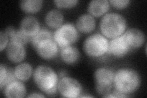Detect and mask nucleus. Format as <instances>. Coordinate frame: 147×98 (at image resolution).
<instances>
[{
	"label": "nucleus",
	"mask_w": 147,
	"mask_h": 98,
	"mask_svg": "<svg viewBox=\"0 0 147 98\" xmlns=\"http://www.w3.org/2000/svg\"><path fill=\"white\" fill-rule=\"evenodd\" d=\"M31 41L36 52L44 59H51L57 55L59 46L54 40L53 34L47 28L40 29Z\"/></svg>",
	"instance_id": "obj_1"
},
{
	"label": "nucleus",
	"mask_w": 147,
	"mask_h": 98,
	"mask_svg": "<svg viewBox=\"0 0 147 98\" xmlns=\"http://www.w3.org/2000/svg\"><path fill=\"white\" fill-rule=\"evenodd\" d=\"M140 82L139 74L134 69L122 68L115 72L113 80L115 90L127 96L139 88Z\"/></svg>",
	"instance_id": "obj_2"
},
{
	"label": "nucleus",
	"mask_w": 147,
	"mask_h": 98,
	"mask_svg": "<svg viewBox=\"0 0 147 98\" xmlns=\"http://www.w3.org/2000/svg\"><path fill=\"white\" fill-rule=\"evenodd\" d=\"M33 78L37 87L46 95L53 96L57 93L58 76L51 68L44 65L38 66L33 72Z\"/></svg>",
	"instance_id": "obj_3"
},
{
	"label": "nucleus",
	"mask_w": 147,
	"mask_h": 98,
	"mask_svg": "<svg viewBox=\"0 0 147 98\" xmlns=\"http://www.w3.org/2000/svg\"><path fill=\"white\" fill-rule=\"evenodd\" d=\"M99 28L101 34L107 38L113 39L126 31V22L122 16L115 12L106 14L101 18Z\"/></svg>",
	"instance_id": "obj_4"
},
{
	"label": "nucleus",
	"mask_w": 147,
	"mask_h": 98,
	"mask_svg": "<svg viewBox=\"0 0 147 98\" xmlns=\"http://www.w3.org/2000/svg\"><path fill=\"white\" fill-rule=\"evenodd\" d=\"M109 43L106 37L100 33L89 36L84 43L85 52L91 57L99 58L108 53Z\"/></svg>",
	"instance_id": "obj_5"
},
{
	"label": "nucleus",
	"mask_w": 147,
	"mask_h": 98,
	"mask_svg": "<svg viewBox=\"0 0 147 98\" xmlns=\"http://www.w3.org/2000/svg\"><path fill=\"white\" fill-rule=\"evenodd\" d=\"M53 38L59 47L63 48L74 44L79 39V34L75 25L71 23H66L55 31Z\"/></svg>",
	"instance_id": "obj_6"
},
{
	"label": "nucleus",
	"mask_w": 147,
	"mask_h": 98,
	"mask_svg": "<svg viewBox=\"0 0 147 98\" xmlns=\"http://www.w3.org/2000/svg\"><path fill=\"white\" fill-rule=\"evenodd\" d=\"M115 72L108 68H98L94 72L96 91L103 96L110 93L113 86Z\"/></svg>",
	"instance_id": "obj_7"
},
{
	"label": "nucleus",
	"mask_w": 147,
	"mask_h": 98,
	"mask_svg": "<svg viewBox=\"0 0 147 98\" xmlns=\"http://www.w3.org/2000/svg\"><path fill=\"white\" fill-rule=\"evenodd\" d=\"M58 90L63 97L74 98L80 96L82 88L76 79L64 76L59 80Z\"/></svg>",
	"instance_id": "obj_8"
},
{
	"label": "nucleus",
	"mask_w": 147,
	"mask_h": 98,
	"mask_svg": "<svg viewBox=\"0 0 147 98\" xmlns=\"http://www.w3.org/2000/svg\"><path fill=\"white\" fill-rule=\"evenodd\" d=\"M131 50L124 38L123 35L112 39L109 41L108 53L115 57L121 58Z\"/></svg>",
	"instance_id": "obj_9"
},
{
	"label": "nucleus",
	"mask_w": 147,
	"mask_h": 98,
	"mask_svg": "<svg viewBox=\"0 0 147 98\" xmlns=\"http://www.w3.org/2000/svg\"><path fill=\"white\" fill-rule=\"evenodd\" d=\"M6 55L11 62L20 63L26 57L25 45L10 41L6 47Z\"/></svg>",
	"instance_id": "obj_10"
},
{
	"label": "nucleus",
	"mask_w": 147,
	"mask_h": 98,
	"mask_svg": "<svg viewBox=\"0 0 147 98\" xmlns=\"http://www.w3.org/2000/svg\"><path fill=\"white\" fill-rule=\"evenodd\" d=\"M20 31L30 39L40 30V25L38 19L34 16H26L20 22Z\"/></svg>",
	"instance_id": "obj_11"
},
{
	"label": "nucleus",
	"mask_w": 147,
	"mask_h": 98,
	"mask_svg": "<svg viewBox=\"0 0 147 98\" xmlns=\"http://www.w3.org/2000/svg\"><path fill=\"white\" fill-rule=\"evenodd\" d=\"M123 35L131 49L140 47L145 42L144 32L137 28L129 29Z\"/></svg>",
	"instance_id": "obj_12"
},
{
	"label": "nucleus",
	"mask_w": 147,
	"mask_h": 98,
	"mask_svg": "<svg viewBox=\"0 0 147 98\" xmlns=\"http://www.w3.org/2000/svg\"><path fill=\"white\" fill-rule=\"evenodd\" d=\"M4 93L7 97H24L26 94L25 85L19 80H15L4 87Z\"/></svg>",
	"instance_id": "obj_13"
},
{
	"label": "nucleus",
	"mask_w": 147,
	"mask_h": 98,
	"mask_svg": "<svg viewBox=\"0 0 147 98\" xmlns=\"http://www.w3.org/2000/svg\"><path fill=\"white\" fill-rule=\"evenodd\" d=\"M96 27V20L90 14H83L77 20L76 28L82 32L89 33L93 31Z\"/></svg>",
	"instance_id": "obj_14"
},
{
	"label": "nucleus",
	"mask_w": 147,
	"mask_h": 98,
	"mask_svg": "<svg viewBox=\"0 0 147 98\" xmlns=\"http://www.w3.org/2000/svg\"><path fill=\"white\" fill-rule=\"evenodd\" d=\"M110 8V3L107 0H93L88 7V11L93 17L102 16Z\"/></svg>",
	"instance_id": "obj_15"
},
{
	"label": "nucleus",
	"mask_w": 147,
	"mask_h": 98,
	"mask_svg": "<svg viewBox=\"0 0 147 98\" xmlns=\"http://www.w3.org/2000/svg\"><path fill=\"white\" fill-rule=\"evenodd\" d=\"M60 57L64 63L67 64L76 63L80 57V52L75 47L72 45L61 48Z\"/></svg>",
	"instance_id": "obj_16"
},
{
	"label": "nucleus",
	"mask_w": 147,
	"mask_h": 98,
	"mask_svg": "<svg viewBox=\"0 0 147 98\" xmlns=\"http://www.w3.org/2000/svg\"><path fill=\"white\" fill-rule=\"evenodd\" d=\"M45 23L51 28H58L63 25L64 16L63 13L57 9L49 11L45 17Z\"/></svg>",
	"instance_id": "obj_17"
},
{
	"label": "nucleus",
	"mask_w": 147,
	"mask_h": 98,
	"mask_svg": "<svg viewBox=\"0 0 147 98\" xmlns=\"http://www.w3.org/2000/svg\"><path fill=\"white\" fill-rule=\"evenodd\" d=\"M14 73L17 80L26 81L28 80L33 74V68L29 63H20L16 67Z\"/></svg>",
	"instance_id": "obj_18"
},
{
	"label": "nucleus",
	"mask_w": 147,
	"mask_h": 98,
	"mask_svg": "<svg viewBox=\"0 0 147 98\" xmlns=\"http://www.w3.org/2000/svg\"><path fill=\"white\" fill-rule=\"evenodd\" d=\"M16 80L14 70L4 66L3 64L0 66V87L2 90L8 83Z\"/></svg>",
	"instance_id": "obj_19"
},
{
	"label": "nucleus",
	"mask_w": 147,
	"mask_h": 98,
	"mask_svg": "<svg viewBox=\"0 0 147 98\" xmlns=\"http://www.w3.org/2000/svg\"><path fill=\"white\" fill-rule=\"evenodd\" d=\"M43 2L41 0H23L20 6L22 10L26 13H36L40 11Z\"/></svg>",
	"instance_id": "obj_20"
},
{
	"label": "nucleus",
	"mask_w": 147,
	"mask_h": 98,
	"mask_svg": "<svg viewBox=\"0 0 147 98\" xmlns=\"http://www.w3.org/2000/svg\"><path fill=\"white\" fill-rule=\"evenodd\" d=\"M30 39V38L26 36L24 33H23L20 30H16L14 34L10 38V41L25 45L28 43Z\"/></svg>",
	"instance_id": "obj_21"
},
{
	"label": "nucleus",
	"mask_w": 147,
	"mask_h": 98,
	"mask_svg": "<svg viewBox=\"0 0 147 98\" xmlns=\"http://www.w3.org/2000/svg\"><path fill=\"white\" fill-rule=\"evenodd\" d=\"M54 3L59 8H71L78 3L77 0H56Z\"/></svg>",
	"instance_id": "obj_22"
},
{
	"label": "nucleus",
	"mask_w": 147,
	"mask_h": 98,
	"mask_svg": "<svg viewBox=\"0 0 147 98\" xmlns=\"http://www.w3.org/2000/svg\"><path fill=\"white\" fill-rule=\"evenodd\" d=\"M9 36L4 30H2L0 32V50L2 51L7 47L9 44Z\"/></svg>",
	"instance_id": "obj_23"
},
{
	"label": "nucleus",
	"mask_w": 147,
	"mask_h": 98,
	"mask_svg": "<svg viewBox=\"0 0 147 98\" xmlns=\"http://www.w3.org/2000/svg\"><path fill=\"white\" fill-rule=\"evenodd\" d=\"M109 3L117 9H123L126 7L130 3L129 0H110Z\"/></svg>",
	"instance_id": "obj_24"
},
{
	"label": "nucleus",
	"mask_w": 147,
	"mask_h": 98,
	"mask_svg": "<svg viewBox=\"0 0 147 98\" xmlns=\"http://www.w3.org/2000/svg\"><path fill=\"white\" fill-rule=\"evenodd\" d=\"M44 95L39 94V93H32L31 95L28 96V97H44Z\"/></svg>",
	"instance_id": "obj_25"
}]
</instances>
